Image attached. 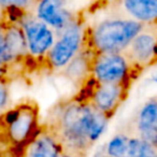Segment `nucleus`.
Returning <instances> with one entry per match:
<instances>
[{
    "label": "nucleus",
    "mask_w": 157,
    "mask_h": 157,
    "mask_svg": "<svg viewBox=\"0 0 157 157\" xmlns=\"http://www.w3.org/2000/svg\"><path fill=\"white\" fill-rule=\"evenodd\" d=\"M9 63L6 56V48H5V29H3V20L0 18V80L3 81V74L7 71Z\"/></svg>",
    "instance_id": "dca6fc26"
},
{
    "label": "nucleus",
    "mask_w": 157,
    "mask_h": 157,
    "mask_svg": "<svg viewBox=\"0 0 157 157\" xmlns=\"http://www.w3.org/2000/svg\"><path fill=\"white\" fill-rule=\"evenodd\" d=\"M145 25L124 16H109L84 30V41L87 40V51L95 54L123 53Z\"/></svg>",
    "instance_id": "f03ea898"
},
{
    "label": "nucleus",
    "mask_w": 157,
    "mask_h": 157,
    "mask_svg": "<svg viewBox=\"0 0 157 157\" xmlns=\"http://www.w3.org/2000/svg\"><path fill=\"white\" fill-rule=\"evenodd\" d=\"M18 23L24 31L29 56L33 58H45L56 41V31L29 10L23 14Z\"/></svg>",
    "instance_id": "423d86ee"
},
{
    "label": "nucleus",
    "mask_w": 157,
    "mask_h": 157,
    "mask_svg": "<svg viewBox=\"0 0 157 157\" xmlns=\"http://www.w3.org/2000/svg\"><path fill=\"white\" fill-rule=\"evenodd\" d=\"M92 78L100 84H123L130 82L135 68L124 53H102L92 57Z\"/></svg>",
    "instance_id": "39448f33"
},
{
    "label": "nucleus",
    "mask_w": 157,
    "mask_h": 157,
    "mask_svg": "<svg viewBox=\"0 0 157 157\" xmlns=\"http://www.w3.org/2000/svg\"><path fill=\"white\" fill-rule=\"evenodd\" d=\"M154 82H155V83H157V75L154 78Z\"/></svg>",
    "instance_id": "aec40b11"
},
{
    "label": "nucleus",
    "mask_w": 157,
    "mask_h": 157,
    "mask_svg": "<svg viewBox=\"0 0 157 157\" xmlns=\"http://www.w3.org/2000/svg\"><path fill=\"white\" fill-rule=\"evenodd\" d=\"M61 151L55 136L44 125L24 146L21 157H57Z\"/></svg>",
    "instance_id": "9b49d317"
},
{
    "label": "nucleus",
    "mask_w": 157,
    "mask_h": 157,
    "mask_svg": "<svg viewBox=\"0 0 157 157\" xmlns=\"http://www.w3.org/2000/svg\"><path fill=\"white\" fill-rule=\"evenodd\" d=\"M129 86L130 83L100 84L94 81L90 90V95L85 100L92 102L98 111L103 113L110 120L126 99Z\"/></svg>",
    "instance_id": "0eeeda50"
},
{
    "label": "nucleus",
    "mask_w": 157,
    "mask_h": 157,
    "mask_svg": "<svg viewBox=\"0 0 157 157\" xmlns=\"http://www.w3.org/2000/svg\"><path fill=\"white\" fill-rule=\"evenodd\" d=\"M66 6V1L59 0L37 1L35 6V14L38 18L58 33L78 17V15L68 9Z\"/></svg>",
    "instance_id": "1a4fd4ad"
},
{
    "label": "nucleus",
    "mask_w": 157,
    "mask_h": 157,
    "mask_svg": "<svg viewBox=\"0 0 157 157\" xmlns=\"http://www.w3.org/2000/svg\"><path fill=\"white\" fill-rule=\"evenodd\" d=\"M57 157H72L70 154H68V153H66V152H63V151H61L60 153H59V155Z\"/></svg>",
    "instance_id": "6ab92c4d"
},
{
    "label": "nucleus",
    "mask_w": 157,
    "mask_h": 157,
    "mask_svg": "<svg viewBox=\"0 0 157 157\" xmlns=\"http://www.w3.org/2000/svg\"><path fill=\"white\" fill-rule=\"evenodd\" d=\"M83 41L84 29L81 20L78 17L67 28L57 33L55 44L45 57L48 68L53 71L63 70L81 52Z\"/></svg>",
    "instance_id": "20e7f679"
},
{
    "label": "nucleus",
    "mask_w": 157,
    "mask_h": 157,
    "mask_svg": "<svg viewBox=\"0 0 157 157\" xmlns=\"http://www.w3.org/2000/svg\"><path fill=\"white\" fill-rule=\"evenodd\" d=\"M92 53L88 51L83 52L81 50V52L59 71V73L75 85H82L85 82H88V78H92Z\"/></svg>",
    "instance_id": "ddd939ff"
},
{
    "label": "nucleus",
    "mask_w": 157,
    "mask_h": 157,
    "mask_svg": "<svg viewBox=\"0 0 157 157\" xmlns=\"http://www.w3.org/2000/svg\"><path fill=\"white\" fill-rule=\"evenodd\" d=\"M94 157H111V156H109V155L107 154L105 148H101V150H99L98 152L96 153V155H95Z\"/></svg>",
    "instance_id": "a211bd4d"
},
{
    "label": "nucleus",
    "mask_w": 157,
    "mask_h": 157,
    "mask_svg": "<svg viewBox=\"0 0 157 157\" xmlns=\"http://www.w3.org/2000/svg\"><path fill=\"white\" fill-rule=\"evenodd\" d=\"M130 136L121 132L112 137V139L105 146V152L111 157H127L128 144Z\"/></svg>",
    "instance_id": "2eb2a0df"
},
{
    "label": "nucleus",
    "mask_w": 157,
    "mask_h": 157,
    "mask_svg": "<svg viewBox=\"0 0 157 157\" xmlns=\"http://www.w3.org/2000/svg\"><path fill=\"white\" fill-rule=\"evenodd\" d=\"M154 127H157V98L148 100L140 110L136 129L141 130Z\"/></svg>",
    "instance_id": "4468645a"
},
{
    "label": "nucleus",
    "mask_w": 157,
    "mask_h": 157,
    "mask_svg": "<svg viewBox=\"0 0 157 157\" xmlns=\"http://www.w3.org/2000/svg\"><path fill=\"white\" fill-rule=\"evenodd\" d=\"M136 70H142L157 61V33L154 29L144 26L143 30L131 41L124 51Z\"/></svg>",
    "instance_id": "6e6552de"
},
{
    "label": "nucleus",
    "mask_w": 157,
    "mask_h": 157,
    "mask_svg": "<svg viewBox=\"0 0 157 157\" xmlns=\"http://www.w3.org/2000/svg\"><path fill=\"white\" fill-rule=\"evenodd\" d=\"M109 118L88 100L75 98L56 105L45 126L52 131L63 152L72 157H86L98 141Z\"/></svg>",
    "instance_id": "f257e3e1"
},
{
    "label": "nucleus",
    "mask_w": 157,
    "mask_h": 157,
    "mask_svg": "<svg viewBox=\"0 0 157 157\" xmlns=\"http://www.w3.org/2000/svg\"><path fill=\"white\" fill-rule=\"evenodd\" d=\"M8 99H9L8 86L6 85L5 81H1V80H0V110L7 105Z\"/></svg>",
    "instance_id": "f3484780"
},
{
    "label": "nucleus",
    "mask_w": 157,
    "mask_h": 157,
    "mask_svg": "<svg viewBox=\"0 0 157 157\" xmlns=\"http://www.w3.org/2000/svg\"><path fill=\"white\" fill-rule=\"evenodd\" d=\"M0 137L13 146H25L36 135L38 126V107L35 101L20 103L0 116Z\"/></svg>",
    "instance_id": "7ed1b4c3"
},
{
    "label": "nucleus",
    "mask_w": 157,
    "mask_h": 157,
    "mask_svg": "<svg viewBox=\"0 0 157 157\" xmlns=\"http://www.w3.org/2000/svg\"><path fill=\"white\" fill-rule=\"evenodd\" d=\"M2 20L5 29L6 56L10 66L18 63L24 57L29 56V54L24 31L20 23L11 22L5 17H2Z\"/></svg>",
    "instance_id": "9d476101"
},
{
    "label": "nucleus",
    "mask_w": 157,
    "mask_h": 157,
    "mask_svg": "<svg viewBox=\"0 0 157 157\" xmlns=\"http://www.w3.org/2000/svg\"><path fill=\"white\" fill-rule=\"evenodd\" d=\"M117 6L130 18L142 24H157V0H126Z\"/></svg>",
    "instance_id": "f8f14e48"
}]
</instances>
